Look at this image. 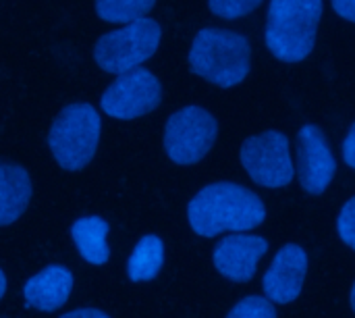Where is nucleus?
<instances>
[{
	"label": "nucleus",
	"instance_id": "22",
	"mask_svg": "<svg viewBox=\"0 0 355 318\" xmlns=\"http://www.w3.org/2000/svg\"><path fill=\"white\" fill-rule=\"evenodd\" d=\"M60 318H110L108 315H104L102 310H96V308H79V310H73V312H67Z\"/></svg>",
	"mask_w": 355,
	"mask_h": 318
},
{
	"label": "nucleus",
	"instance_id": "20",
	"mask_svg": "<svg viewBox=\"0 0 355 318\" xmlns=\"http://www.w3.org/2000/svg\"><path fill=\"white\" fill-rule=\"evenodd\" d=\"M331 2H333L335 12L341 19H347V21L355 23V0H331Z\"/></svg>",
	"mask_w": 355,
	"mask_h": 318
},
{
	"label": "nucleus",
	"instance_id": "1",
	"mask_svg": "<svg viewBox=\"0 0 355 318\" xmlns=\"http://www.w3.org/2000/svg\"><path fill=\"white\" fill-rule=\"evenodd\" d=\"M191 229L202 237L220 233H245L266 219L264 202L243 185L210 183L202 187L187 206Z\"/></svg>",
	"mask_w": 355,
	"mask_h": 318
},
{
	"label": "nucleus",
	"instance_id": "11",
	"mask_svg": "<svg viewBox=\"0 0 355 318\" xmlns=\"http://www.w3.org/2000/svg\"><path fill=\"white\" fill-rule=\"evenodd\" d=\"M308 273V254L304 248L289 244L281 248L264 275V292L270 302L289 304L302 294Z\"/></svg>",
	"mask_w": 355,
	"mask_h": 318
},
{
	"label": "nucleus",
	"instance_id": "23",
	"mask_svg": "<svg viewBox=\"0 0 355 318\" xmlns=\"http://www.w3.org/2000/svg\"><path fill=\"white\" fill-rule=\"evenodd\" d=\"M4 294H6V277H4V273L0 271V300H2Z\"/></svg>",
	"mask_w": 355,
	"mask_h": 318
},
{
	"label": "nucleus",
	"instance_id": "15",
	"mask_svg": "<svg viewBox=\"0 0 355 318\" xmlns=\"http://www.w3.org/2000/svg\"><path fill=\"white\" fill-rule=\"evenodd\" d=\"M164 262V244L158 235H146L137 242L127 262V275L135 283L152 281Z\"/></svg>",
	"mask_w": 355,
	"mask_h": 318
},
{
	"label": "nucleus",
	"instance_id": "24",
	"mask_svg": "<svg viewBox=\"0 0 355 318\" xmlns=\"http://www.w3.org/2000/svg\"><path fill=\"white\" fill-rule=\"evenodd\" d=\"M352 308H354V312H355V283H354V287H352Z\"/></svg>",
	"mask_w": 355,
	"mask_h": 318
},
{
	"label": "nucleus",
	"instance_id": "13",
	"mask_svg": "<svg viewBox=\"0 0 355 318\" xmlns=\"http://www.w3.org/2000/svg\"><path fill=\"white\" fill-rule=\"evenodd\" d=\"M31 177L27 169L0 160V227L15 223L31 200Z\"/></svg>",
	"mask_w": 355,
	"mask_h": 318
},
{
	"label": "nucleus",
	"instance_id": "14",
	"mask_svg": "<svg viewBox=\"0 0 355 318\" xmlns=\"http://www.w3.org/2000/svg\"><path fill=\"white\" fill-rule=\"evenodd\" d=\"M73 242L79 254L94 267H102L110 258L108 250V223L100 217H81L71 227Z\"/></svg>",
	"mask_w": 355,
	"mask_h": 318
},
{
	"label": "nucleus",
	"instance_id": "5",
	"mask_svg": "<svg viewBox=\"0 0 355 318\" xmlns=\"http://www.w3.org/2000/svg\"><path fill=\"white\" fill-rule=\"evenodd\" d=\"M160 40V25L150 17H139L104 33L94 46V58L106 73L123 75L139 69L158 50Z\"/></svg>",
	"mask_w": 355,
	"mask_h": 318
},
{
	"label": "nucleus",
	"instance_id": "8",
	"mask_svg": "<svg viewBox=\"0 0 355 318\" xmlns=\"http://www.w3.org/2000/svg\"><path fill=\"white\" fill-rule=\"evenodd\" d=\"M162 85L148 69H135L119 75L102 96V110L121 121H131L158 108Z\"/></svg>",
	"mask_w": 355,
	"mask_h": 318
},
{
	"label": "nucleus",
	"instance_id": "18",
	"mask_svg": "<svg viewBox=\"0 0 355 318\" xmlns=\"http://www.w3.org/2000/svg\"><path fill=\"white\" fill-rule=\"evenodd\" d=\"M264 0H208V8L212 15L233 21V19H241L248 17L250 12H254Z\"/></svg>",
	"mask_w": 355,
	"mask_h": 318
},
{
	"label": "nucleus",
	"instance_id": "7",
	"mask_svg": "<svg viewBox=\"0 0 355 318\" xmlns=\"http://www.w3.org/2000/svg\"><path fill=\"white\" fill-rule=\"evenodd\" d=\"M248 175L264 187H285L293 179L289 140L281 131H266L243 142L239 152Z\"/></svg>",
	"mask_w": 355,
	"mask_h": 318
},
{
	"label": "nucleus",
	"instance_id": "2",
	"mask_svg": "<svg viewBox=\"0 0 355 318\" xmlns=\"http://www.w3.org/2000/svg\"><path fill=\"white\" fill-rule=\"evenodd\" d=\"M189 67L214 85L233 87L250 73L252 46L241 33L204 27L193 35L189 46Z\"/></svg>",
	"mask_w": 355,
	"mask_h": 318
},
{
	"label": "nucleus",
	"instance_id": "12",
	"mask_svg": "<svg viewBox=\"0 0 355 318\" xmlns=\"http://www.w3.org/2000/svg\"><path fill=\"white\" fill-rule=\"evenodd\" d=\"M71 290H73L71 271L60 265H50L40 273H35L31 279H27L23 287L25 306L40 312H52L69 300Z\"/></svg>",
	"mask_w": 355,
	"mask_h": 318
},
{
	"label": "nucleus",
	"instance_id": "3",
	"mask_svg": "<svg viewBox=\"0 0 355 318\" xmlns=\"http://www.w3.org/2000/svg\"><path fill=\"white\" fill-rule=\"evenodd\" d=\"M322 0H270L264 40L283 62H300L316 44Z\"/></svg>",
	"mask_w": 355,
	"mask_h": 318
},
{
	"label": "nucleus",
	"instance_id": "10",
	"mask_svg": "<svg viewBox=\"0 0 355 318\" xmlns=\"http://www.w3.org/2000/svg\"><path fill=\"white\" fill-rule=\"evenodd\" d=\"M268 252V242L252 233H233L225 237L212 254L216 271L237 283L254 279L260 260Z\"/></svg>",
	"mask_w": 355,
	"mask_h": 318
},
{
	"label": "nucleus",
	"instance_id": "21",
	"mask_svg": "<svg viewBox=\"0 0 355 318\" xmlns=\"http://www.w3.org/2000/svg\"><path fill=\"white\" fill-rule=\"evenodd\" d=\"M343 160L347 162V167L355 169V123L352 125V129L343 142Z\"/></svg>",
	"mask_w": 355,
	"mask_h": 318
},
{
	"label": "nucleus",
	"instance_id": "6",
	"mask_svg": "<svg viewBox=\"0 0 355 318\" xmlns=\"http://www.w3.org/2000/svg\"><path fill=\"white\" fill-rule=\"evenodd\" d=\"M218 121L200 106H185L173 112L164 125V150L175 165L200 162L214 146Z\"/></svg>",
	"mask_w": 355,
	"mask_h": 318
},
{
	"label": "nucleus",
	"instance_id": "4",
	"mask_svg": "<svg viewBox=\"0 0 355 318\" xmlns=\"http://www.w3.org/2000/svg\"><path fill=\"white\" fill-rule=\"evenodd\" d=\"M100 135V112L92 104L79 102L56 117L48 133V148L60 169L79 171L96 156Z\"/></svg>",
	"mask_w": 355,
	"mask_h": 318
},
{
	"label": "nucleus",
	"instance_id": "17",
	"mask_svg": "<svg viewBox=\"0 0 355 318\" xmlns=\"http://www.w3.org/2000/svg\"><path fill=\"white\" fill-rule=\"evenodd\" d=\"M227 318H277L275 306L268 298L262 296H250L237 302Z\"/></svg>",
	"mask_w": 355,
	"mask_h": 318
},
{
	"label": "nucleus",
	"instance_id": "9",
	"mask_svg": "<svg viewBox=\"0 0 355 318\" xmlns=\"http://www.w3.org/2000/svg\"><path fill=\"white\" fill-rule=\"evenodd\" d=\"M337 171L333 150L327 135L316 125H304L300 129V179L308 194H322Z\"/></svg>",
	"mask_w": 355,
	"mask_h": 318
},
{
	"label": "nucleus",
	"instance_id": "16",
	"mask_svg": "<svg viewBox=\"0 0 355 318\" xmlns=\"http://www.w3.org/2000/svg\"><path fill=\"white\" fill-rule=\"evenodd\" d=\"M154 4L156 0H96V12L108 23H129L146 17Z\"/></svg>",
	"mask_w": 355,
	"mask_h": 318
},
{
	"label": "nucleus",
	"instance_id": "19",
	"mask_svg": "<svg viewBox=\"0 0 355 318\" xmlns=\"http://www.w3.org/2000/svg\"><path fill=\"white\" fill-rule=\"evenodd\" d=\"M337 231L341 240L355 250V196L341 208L339 219H337Z\"/></svg>",
	"mask_w": 355,
	"mask_h": 318
}]
</instances>
